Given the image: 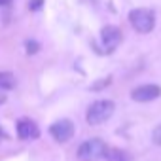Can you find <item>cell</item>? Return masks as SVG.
<instances>
[{
  "mask_svg": "<svg viewBox=\"0 0 161 161\" xmlns=\"http://www.w3.org/2000/svg\"><path fill=\"white\" fill-rule=\"evenodd\" d=\"M114 103L112 101H106V99H101V101H95L89 108H87V114H86V119L89 125H101L104 123L106 119L112 118L114 114Z\"/></svg>",
  "mask_w": 161,
  "mask_h": 161,
  "instance_id": "1",
  "label": "cell"
},
{
  "mask_svg": "<svg viewBox=\"0 0 161 161\" xmlns=\"http://www.w3.org/2000/svg\"><path fill=\"white\" fill-rule=\"evenodd\" d=\"M129 21H131V25H133V29L136 32L148 34L155 27V14L152 10H148V8H136V10H131Z\"/></svg>",
  "mask_w": 161,
  "mask_h": 161,
  "instance_id": "2",
  "label": "cell"
},
{
  "mask_svg": "<svg viewBox=\"0 0 161 161\" xmlns=\"http://www.w3.org/2000/svg\"><path fill=\"white\" fill-rule=\"evenodd\" d=\"M106 152H108V148L101 138H91V140H86L80 146L78 155L84 161H99V159L106 157Z\"/></svg>",
  "mask_w": 161,
  "mask_h": 161,
  "instance_id": "3",
  "label": "cell"
},
{
  "mask_svg": "<svg viewBox=\"0 0 161 161\" xmlns=\"http://www.w3.org/2000/svg\"><path fill=\"white\" fill-rule=\"evenodd\" d=\"M101 42H103V47L106 53H112L116 51V47L121 44V31L114 25H108L101 31Z\"/></svg>",
  "mask_w": 161,
  "mask_h": 161,
  "instance_id": "4",
  "label": "cell"
},
{
  "mask_svg": "<svg viewBox=\"0 0 161 161\" xmlns=\"http://www.w3.org/2000/svg\"><path fill=\"white\" fill-rule=\"evenodd\" d=\"M159 95H161V87L155 84H144L131 91V99L136 103H150V101H155Z\"/></svg>",
  "mask_w": 161,
  "mask_h": 161,
  "instance_id": "5",
  "label": "cell"
},
{
  "mask_svg": "<svg viewBox=\"0 0 161 161\" xmlns=\"http://www.w3.org/2000/svg\"><path fill=\"white\" fill-rule=\"evenodd\" d=\"M49 133L57 142H68L74 136V125L70 119H59L49 127Z\"/></svg>",
  "mask_w": 161,
  "mask_h": 161,
  "instance_id": "6",
  "label": "cell"
},
{
  "mask_svg": "<svg viewBox=\"0 0 161 161\" xmlns=\"http://www.w3.org/2000/svg\"><path fill=\"white\" fill-rule=\"evenodd\" d=\"M17 135L21 140H34L40 136V129L32 119H19L17 121Z\"/></svg>",
  "mask_w": 161,
  "mask_h": 161,
  "instance_id": "7",
  "label": "cell"
},
{
  "mask_svg": "<svg viewBox=\"0 0 161 161\" xmlns=\"http://www.w3.org/2000/svg\"><path fill=\"white\" fill-rule=\"evenodd\" d=\"M17 80L12 72H0V89H14Z\"/></svg>",
  "mask_w": 161,
  "mask_h": 161,
  "instance_id": "8",
  "label": "cell"
},
{
  "mask_svg": "<svg viewBox=\"0 0 161 161\" xmlns=\"http://www.w3.org/2000/svg\"><path fill=\"white\" fill-rule=\"evenodd\" d=\"M106 161H129V155L123 150H119V148H108Z\"/></svg>",
  "mask_w": 161,
  "mask_h": 161,
  "instance_id": "9",
  "label": "cell"
},
{
  "mask_svg": "<svg viewBox=\"0 0 161 161\" xmlns=\"http://www.w3.org/2000/svg\"><path fill=\"white\" fill-rule=\"evenodd\" d=\"M152 138H153V142L157 144V146H161V123L153 129V135H152Z\"/></svg>",
  "mask_w": 161,
  "mask_h": 161,
  "instance_id": "10",
  "label": "cell"
},
{
  "mask_svg": "<svg viewBox=\"0 0 161 161\" xmlns=\"http://www.w3.org/2000/svg\"><path fill=\"white\" fill-rule=\"evenodd\" d=\"M42 2H44V0H31V2H29V8L31 10H40V6H42Z\"/></svg>",
  "mask_w": 161,
  "mask_h": 161,
  "instance_id": "11",
  "label": "cell"
},
{
  "mask_svg": "<svg viewBox=\"0 0 161 161\" xmlns=\"http://www.w3.org/2000/svg\"><path fill=\"white\" fill-rule=\"evenodd\" d=\"M27 51L29 53H36L38 51V44L36 42H27Z\"/></svg>",
  "mask_w": 161,
  "mask_h": 161,
  "instance_id": "12",
  "label": "cell"
},
{
  "mask_svg": "<svg viewBox=\"0 0 161 161\" xmlns=\"http://www.w3.org/2000/svg\"><path fill=\"white\" fill-rule=\"evenodd\" d=\"M4 101H6V97H4V95H0V104H2Z\"/></svg>",
  "mask_w": 161,
  "mask_h": 161,
  "instance_id": "13",
  "label": "cell"
},
{
  "mask_svg": "<svg viewBox=\"0 0 161 161\" xmlns=\"http://www.w3.org/2000/svg\"><path fill=\"white\" fill-rule=\"evenodd\" d=\"M2 2H8V0H0V4H2Z\"/></svg>",
  "mask_w": 161,
  "mask_h": 161,
  "instance_id": "14",
  "label": "cell"
}]
</instances>
